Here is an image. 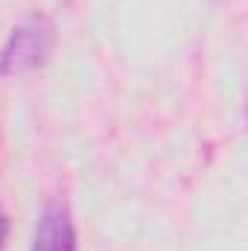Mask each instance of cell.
<instances>
[{
	"instance_id": "1",
	"label": "cell",
	"mask_w": 248,
	"mask_h": 251,
	"mask_svg": "<svg viewBox=\"0 0 248 251\" xmlns=\"http://www.w3.org/2000/svg\"><path fill=\"white\" fill-rule=\"evenodd\" d=\"M50 24L44 18H26L18 29H12L6 47L0 50V73L15 76L38 67L50 53Z\"/></svg>"
},
{
	"instance_id": "2",
	"label": "cell",
	"mask_w": 248,
	"mask_h": 251,
	"mask_svg": "<svg viewBox=\"0 0 248 251\" xmlns=\"http://www.w3.org/2000/svg\"><path fill=\"white\" fill-rule=\"evenodd\" d=\"M32 251H76V234H73V222L67 207L53 201L44 207L38 228H35V240Z\"/></svg>"
},
{
	"instance_id": "3",
	"label": "cell",
	"mask_w": 248,
	"mask_h": 251,
	"mask_svg": "<svg viewBox=\"0 0 248 251\" xmlns=\"http://www.w3.org/2000/svg\"><path fill=\"white\" fill-rule=\"evenodd\" d=\"M6 234H9V216H6L3 207H0V251L6 246Z\"/></svg>"
}]
</instances>
